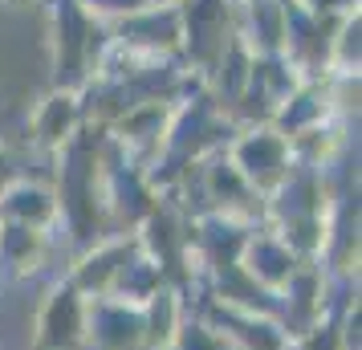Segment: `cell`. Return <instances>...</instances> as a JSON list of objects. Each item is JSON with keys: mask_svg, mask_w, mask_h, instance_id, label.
I'll return each mask as SVG.
<instances>
[{"mask_svg": "<svg viewBox=\"0 0 362 350\" xmlns=\"http://www.w3.org/2000/svg\"><path fill=\"white\" fill-rule=\"evenodd\" d=\"M8 180H13V167H8V155L0 151V187L8 184Z\"/></svg>", "mask_w": 362, "mask_h": 350, "instance_id": "12", "label": "cell"}, {"mask_svg": "<svg viewBox=\"0 0 362 350\" xmlns=\"http://www.w3.org/2000/svg\"><path fill=\"white\" fill-rule=\"evenodd\" d=\"M0 220L53 236V228L62 224L57 192L45 184H37V180H8V184L0 187Z\"/></svg>", "mask_w": 362, "mask_h": 350, "instance_id": "6", "label": "cell"}, {"mask_svg": "<svg viewBox=\"0 0 362 350\" xmlns=\"http://www.w3.org/2000/svg\"><path fill=\"white\" fill-rule=\"evenodd\" d=\"M224 155H228V163L240 171V180H245L261 200H269V196L289 180V171H293L289 139L281 131H273L269 122H248L245 131L224 147Z\"/></svg>", "mask_w": 362, "mask_h": 350, "instance_id": "1", "label": "cell"}, {"mask_svg": "<svg viewBox=\"0 0 362 350\" xmlns=\"http://www.w3.org/2000/svg\"><path fill=\"white\" fill-rule=\"evenodd\" d=\"M134 249H139L134 233L102 236V240H94V245H86V252L74 261V269H69L66 281L74 285L86 301L90 298H106L110 285H115V277H118V269L134 257Z\"/></svg>", "mask_w": 362, "mask_h": 350, "instance_id": "4", "label": "cell"}, {"mask_svg": "<svg viewBox=\"0 0 362 350\" xmlns=\"http://www.w3.org/2000/svg\"><path fill=\"white\" fill-rule=\"evenodd\" d=\"M171 350H236V346H232L228 334H220L208 317H199L196 310H187V317H183V326H180V334H175V346Z\"/></svg>", "mask_w": 362, "mask_h": 350, "instance_id": "11", "label": "cell"}, {"mask_svg": "<svg viewBox=\"0 0 362 350\" xmlns=\"http://www.w3.org/2000/svg\"><path fill=\"white\" fill-rule=\"evenodd\" d=\"M82 94L78 90H53V94H45V98L37 102L33 110V139L37 147L45 151H66L74 139H78V131H82Z\"/></svg>", "mask_w": 362, "mask_h": 350, "instance_id": "7", "label": "cell"}, {"mask_svg": "<svg viewBox=\"0 0 362 350\" xmlns=\"http://www.w3.org/2000/svg\"><path fill=\"white\" fill-rule=\"evenodd\" d=\"M53 249V236L49 233H37V228H21V224H4L0 220V273L4 277H33L45 269Z\"/></svg>", "mask_w": 362, "mask_h": 350, "instance_id": "9", "label": "cell"}, {"mask_svg": "<svg viewBox=\"0 0 362 350\" xmlns=\"http://www.w3.org/2000/svg\"><path fill=\"white\" fill-rule=\"evenodd\" d=\"M192 310V301L180 285L163 281L155 289V298L143 301V350H171L180 334L183 317Z\"/></svg>", "mask_w": 362, "mask_h": 350, "instance_id": "8", "label": "cell"}, {"mask_svg": "<svg viewBox=\"0 0 362 350\" xmlns=\"http://www.w3.org/2000/svg\"><path fill=\"white\" fill-rule=\"evenodd\" d=\"M297 265H301V257H297V252L289 249V245H285V240L269 228V224H252V228H248L236 269H240V273H245L257 289H264V293H277L281 285L297 273Z\"/></svg>", "mask_w": 362, "mask_h": 350, "instance_id": "3", "label": "cell"}, {"mask_svg": "<svg viewBox=\"0 0 362 350\" xmlns=\"http://www.w3.org/2000/svg\"><path fill=\"white\" fill-rule=\"evenodd\" d=\"M82 350H143V305L90 298Z\"/></svg>", "mask_w": 362, "mask_h": 350, "instance_id": "5", "label": "cell"}, {"mask_svg": "<svg viewBox=\"0 0 362 350\" xmlns=\"http://www.w3.org/2000/svg\"><path fill=\"white\" fill-rule=\"evenodd\" d=\"M86 305L90 301L69 281H57L45 293L33 322V350H82L86 342Z\"/></svg>", "mask_w": 362, "mask_h": 350, "instance_id": "2", "label": "cell"}, {"mask_svg": "<svg viewBox=\"0 0 362 350\" xmlns=\"http://www.w3.org/2000/svg\"><path fill=\"white\" fill-rule=\"evenodd\" d=\"M163 281H167L163 269L155 265L143 249H134V257L118 269V277H115V285H110V293H106V298L127 301V305H143L147 298H155V289H159Z\"/></svg>", "mask_w": 362, "mask_h": 350, "instance_id": "10", "label": "cell"}]
</instances>
